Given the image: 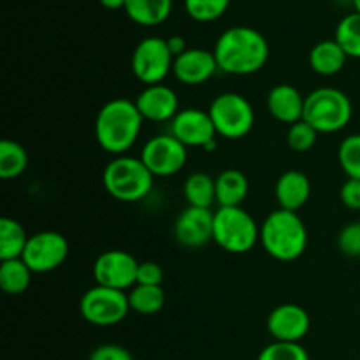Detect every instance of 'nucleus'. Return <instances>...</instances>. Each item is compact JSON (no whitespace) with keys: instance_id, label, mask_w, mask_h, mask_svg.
I'll use <instances>...</instances> for the list:
<instances>
[{"instance_id":"1","label":"nucleus","mask_w":360,"mask_h":360,"mask_svg":"<svg viewBox=\"0 0 360 360\" xmlns=\"http://www.w3.org/2000/svg\"><path fill=\"white\" fill-rule=\"evenodd\" d=\"M218 69L232 76H250L262 69L269 60V44L252 27H231L214 44Z\"/></svg>"},{"instance_id":"2","label":"nucleus","mask_w":360,"mask_h":360,"mask_svg":"<svg viewBox=\"0 0 360 360\" xmlns=\"http://www.w3.org/2000/svg\"><path fill=\"white\" fill-rule=\"evenodd\" d=\"M143 123L144 118L136 102L112 98L102 105L95 118V139L102 150L120 157L137 143Z\"/></svg>"},{"instance_id":"3","label":"nucleus","mask_w":360,"mask_h":360,"mask_svg":"<svg viewBox=\"0 0 360 360\" xmlns=\"http://www.w3.org/2000/svg\"><path fill=\"white\" fill-rule=\"evenodd\" d=\"M260 245L280 262H294L308 248V229L294 211L276 210L260 225Z\"/></svg>"},{"instance_id":"4","label":"nucleus","mask_w":360,"mask_h":360,"mask_svg":"<svg viewBox=\"0 0 360 360\" xmlns=\"http://www.w3.org/2000/svg\"><path fill=\"white\" fill-rule=\"evenodd\" d=\"M153 179L155 176L144 162L129 155L112 158L102 174L105 192L120 202H139L146 199L153 188Z\"/></svg>"},{"instance_id":"5","label":"nucleus","mask_w":360,"mask_h":360,"mask_svg":"<svg viewBox=\"0 0 360 360\" xmlns=\"http://www.w3.org/2000/svg\"><path fill=\"white\" fill-rule=\"evenodd\" d=\"M354 116V105L345 91L323 86L306 97L304 122L319 134H334L347 129Z\"/></svg>"},{"instance_id":"6","label":"nucleus","mask_w":360,"mask_h":360,"mask_svg":"<svg viewBox=\"0 0 360 360\" xmlns=\"http://www.w3.org/2000/svg\"><path fill=\"white\" fill-rule=\"evenodd\" d=\"M213 241L225 252L243 255L260 243V225L241 206L218 207L214 211Z\"/></svg>"},{"instance_id":"7","label":"nucleus","mask_w":360,"mask_h":360,"mask_svg":"<svg viewBox=\"0 0 360 360\" xmlns=\"http://www.w3.org/2000/svg\"><path fill=\"white\" fill-rule=\"evenodd\" d=\"M218 136L225 139H243L255 125V111L246 97L236 91H225L214 97L210 109Z\"/></svg>"},{"instance_id":"8","label":"nucleus","mask_w":360,"mask_h":360,"mask_svg":"<svg viewBox=\"0 0 360 360\" xmlns=\"http://www.w3.org/2000/svg\"><path fill=\"white\" fill-rule=\"evenodd\" d=\"M81 316L88 323L97 327L118 326L127 319L130 311L129 295L127 292L95 285L84 292L79 302Z\"/></svg>"},{"instance_id":"9","label":"nucleus","mask_w":360,"mask_h":360,"mask_svg":"<svg viewBox=\"0 0 360 360\" xmlns=\"http://www.w3.org/2000/svg\"><path fill=\"white\" fill-rule=\"evenodd\" d=\"M174 56L167 46V39L146 37L132 53V72L144 86L164 83L172 72Z\"/></svg>"},{"instance_id":"10","label":"nucleus","mask_w":360,"mask_h":360,"mask_svg":"<svg viewBox=\"0 0 360 360\" xmlns=\"http://www.w3.org/2000/svg\"><path fill=\"white\" fill-rule=\"evenodd\" d=\"M139 158L155 178H167L178 174L185 167L188 160V148L171 134H162L146 141Z\"/></svg>"},{"instance_id":"11","label":"nucleus","mask_w":360,"mask_h":360,"mask_svg":"<svg viewBox=\"0 0 360 360\" xmlns=\"http://www.w3.org/2000/svg\"><path fill=\"white\" fill-rule=\"evenodd\" d=\"M139 264L136 257L123 250H108L94 262V280L102 287L127 292L137 285Z\"/></svg>"},{"instance_id":"12","label":"nucleus","mask_w":360,"mask_h":360,"mask_svg":"<svg viewBox=\"0 0 360 360\" xmlns=\"http://www.w3.org/2000/svg\"><path fill=\"white\" fill-rule=\"evenodd\" d=\"M69 255V241L60 232L42 231L32 234L21 259L32 273L46 274L58 269Z\"/></svg>"},{"instance_id":"13","label":"nucleus","mask_w":360,"mask_h":360,"mask_svg":"<svg viewBox=\"0 0 360 360\" xmlns=\"http://www.w3.org/2000/svg\"><path fill=\"white\" fill-rule=\"evenodd\" d=\"M171 136L186 148L214 150L217 148V129L210 112L202 109L188 108L179 111L171 122Z\"/></svg>"},{"instance_id":"14","label":"nucleus","mask_w":360,"mask_h":360,"mask_svg":"<svg viewBox=\"0 0 360 360\" xmlns=\"http://www.w3.org/2000/svg\"><path fill=\"white\" fill-rule=\"evenodd\" d=\"M311 327L308 311L299 304H280L267 316V330L274 341L301 343Z\"/></svg>"},{"instance_id":"15","label":"nucleus","mask_w":360,"mask_h":360,"mask_svg":"<svg viewBox=\"0 0 360 360\" xmlns=\"http://www.w3.org/2000/svg\"><path fill=\"white\" fill-rule=\"evenodd\" d=\"M214 213L204 207L186 206L174 224V238L185 248H200L213 239Z\"/></svg>"},{"instance_id":"16","label":"nucleus","mask_w":360,"mask_h":360,"mask_svg":"<svg viewBox=\"0 0 360 360\" xmlns=\"http://www.w3.org/2000/svg\"><path fill=\"white\" fill-rule=\"evenodd\" d=\"M218 63L213 51L202 48H188L174 58L172 74L186 86H199L217 74Z\"/></svg>"},{"instance_id":"17","label":"nucleus","mask_w":360,"mask_h":360,"mask_svg":"<svg viewBox=\"0 0 360 360\" xmlns=\"http://www.w3.org/2000/svg\"><path fill=\"white\" fill-rule=\"evenodd\" d=\"M134 102H136L141 116L150 122H172L179 112L178 95L171 86L164 83L144 86Z\"/></svg>"},{"instance_id":"18","label":"nucleus","mask_w":360,"mask_h":360,"mask_svg":"<svg viewBox=\"0 0 360 360\" xmlns=\"http://www.w3.org/2000/svg\"><path fill=\"white\" fill-rule=\"evenodd\" d=\"M266 102L271 116L278 122L294 125L304 118L306 97L292 84L281 83L271 88Z\"/></svg>"},{"instance_id":"19","label":"nucleus","mask_w":360,"mask_h":360,"mask_svg":"<svg viewBox=\"0 0 360 360\" xmlns=\"http://www.w3.org/2000/svg\"><path fill=\"white\" fill-rule=\"evenodd\" d=\"M274 197L280 210L297 213L311 197V181L301 171H287L274 185Z\"/></svg>"},{"instance_id":"20","label":"nucleus","mask_w":360,"mask_h":360,"mask_svg":"<svg viewBox=\"0 0 360 360\" xmlns=\"http://www.w3.org/2000/svg\"><path fill=\"white\" fill-rule=\"evenodd\" d=\"M217 202L220 207H239L250 192L248 178L239 169H225L214 178Z\"/></svg>"},{"instance_id":"21","label":"nucleus","mask_w":360,"mask_h":360,"mask_svg":"<svg viewBox=\"0 0 360 360\" xmlns=\"http://www.w3.org/2000/svg\"><path fill=\"white\" fill-rule=\"evenodd\" d=\"M347 53L343 51L336 39L316 42L309 51V65L320 76H336L347 63Z\"/></svg>"},{"instance_id":"22","label":"nucleus","mask_w":360,"mask_h":360,"mask_svg":"<svg viewBox=\"0 0 360 360\" xmlns=\"http://www.w3.org/2000/svg\"><path fill=\"white\" fill-rule=\"evenodd\" d=\"M130 20L143 27L164 23L172 11V0H127L125 7Z\"/></svg>"},{"instance_id":"23","label":"nucleus","mask_w":360,"mask_h":360,"mask_svg":"<svg viewBox=\"0 0 360 360\" xmlns=\"http://www.w3.org/2000/svg\"><path fill=\"white\" fill-rule=\"evenodd\" d=\"M30 236L23 225L14 218L4 217L0 220V260L21 259Z\"/></svg>"},{"instance_id":"24","label":"nucleus","mask_w":360,"mask_h":360,"mask_svg":"<svg viewBox=\"0 0 360 360\" xmlns=\"http://www.w3.org/2000/svg\"><path fill=\"white\" fill-rule=\"evenodd\" d=\"M183 195H185L188 206L211 210V206L217 202V183H214V178H211L206 172H193L185 179Z\"/></svg>"},{"instance_id":"25","label":"nucleus","mask_w":360,"mask_h":360,"mask_svg":"<svg viewBox=\"0 0 360 360\" xmlns=\"http://www.w3.org/2000/svg\"><path fill=\"white\" fill-rule=\"evenodd\" d=\"M32 269L23 259L2 260L0 264V287L7 295H20L32 283Z\"/></svg>"},{"instance_id":"26","label":"nucleus","mask_w":360,"mask_h":360,"mask_svg":"<svg viewBox=\"0 0 360 360\" xmlns=\"http://www.w3.org/2000/svg\"><path fill=\"white\" fill-rule=\"evenodd\" d=\"M127 295H129L130 311L139 315H155L165 306L164 288L155 285H136Z\"/></svg>"},{"instance_id":"27","label":"nucleus","mask_w":360,"mask_h":360,"mask_svg":"<svg viewBox=\"0 0 360 360\" xmlns=\"http://www.w3.org/2000/svg\"><path fill=\"white\" fill-rule=\"evenodd\" d=\"M28 167V153L20 143L4 139L0 143V178L14 179Z\"/></svg>"},{"instance_id":"28","label":"nucleus","mask_w":360,"mask_h":360,"mask_svg":"<svg viewBox=\"0 0 360 360\" xmlns=\"http://www.w3.org/2000/svg\"><path fill=\"white\" fill-rule=\"evenodd\" d=\"M334 39H336L338 44L343 48V51L347 53L348 58L360 60V14H347V16L338 23Z\"/></svg>"},{"instance_id":"29","label":"nucleus","mask_w":360,"mask_h":360,"mask_svg":"<svg viewBox=\"0 0 360 360\" xmlns=\"http://www.w3.org/2000/svg\"><path fill=\"white\" fill-rule=\"evenodd\" d=\"M338 160L348 178L360 179V134H352L341 141Z\"/></svg>"},{"instance_id":"30","label":"nucleus","mask_w":360,"mask_h":360,"mask_svg":"<svg viewBox=\"0 0 360 360\" xmlns=\"http://www.w3.org/2000/svg\"><path fill=\"white\" fill-rule=\"evenodd\" d=\"M229 4L231 0H185V9L195 21L210 23L229 9Z\"/></svg>"},{"instance_id":"31","label":"nucleus","mask_w":360,"mask_h":360,"mask_svg":"<svg viewBox=\"0 0 360 360\" xmlns=\"http://www.w3.org/2000/svg\"><path fill=\"white\" fill-rule=\"evenodd\" d=\"M316 139H319V132L308 122H304V120L288 127L287 143L288 148L292 151H295V153H306V151H309L316 144Z\"/></svg>"},{"instance_id":"32","label":"nucleus","mask_w":360,"mask_h":360,"mask_svg":"<svg viewBox=\"0 0 360 360\" xmlns=\"http://www.w3.org/2000/svg\"><path fill=\"white\" fill-rule=\"evenodd\" d=\"M257 360H309V355L301 343L274 341L262 348Z\"/></svg>"},{"instance_id":"33","label":"nucleus","mask_w":360,"mask_h":360,"mask_svg":"<svg viewBox=\"0 0 360 360\" xmlns=\"http://www.w3.org/2000/svg\"><path fill=\"white\" fill-rule=\"evenodd\" d=\"M338 246L343 255L352 259L360 257V221H352L341 229L338 236Z\"/></svg>"},{"instance_id":"34","label":"nucleus","mask_w":360,"mask_h":360,"mask_svg":"<svg viewBox=\"0 0 360 360\" xmlns=\"http://www.w3.org/2000/svg\"><path fill=\"white\" fill-rule=\"evenodd\" d=\"M162 280H164V271L157 262H141L139 269H137V285H155V287H162Z\"/></svg>"},{"instance_id":"35","label":"nucleus","mask_w":360,"mask_h":360,"mask_svg":"<svg viewBox=\"0 0 360 360\" xmlns=\"http://www.w3.org/2000/svg\"><path fill=\"white\" fill-rule=\"evenodd\" d=\"M340 199L348 210L360 211V179L348 178L341 186Z\"/></svg>"},{"instance_id":"36","label":"nucleus","mask_w":360,"mask_h":360,"mask_svg":"<svg viewBox=\"0 0 360 360\" xmlns=\"http://www.w3.org/2000/svg\"><path fill=\"white\" fill-rule=\"evenodd\" d=\"M88 360H134L132 354L120 345H101L91 352Z\"/></svg>"},{"instance_id":"37","label":"nucleus","mask_w":360,"mask_h":360,"mask_svg":"<svg viewBox=\"0 0 360 360\" xmlns=\"http://www.w3.org/2000/svg\"><path fill=\"white\" fill-rule=\"evenodd\" d=\"M167 46H169V49H171V53L174 58L188 49L186 48L185 37H181V35H171V37H167Z\"/></svg>"},{"instance_id":"38","label":"nucleus","mask_w":360,"mask_h":360,"mask_svg":"<svg viewBox=\"0 0 360 360\" xmlns=\"http://www.w3.org/2000/svg\"><path fill=\"white\" fill-rule=\"evenodd\" d=\"M125 2L127 0H101V4L105 7V9H112V11L125 7Z\"/></svg>"},{"instance_id":"39","label":"nucleus","mask_w":360,"mask_h":360,"mask_svg":"<svg viewBox=\"0 0 360 360\" xmlns=\"http://www.w3.org/2000/svg\"><path fill=\"white\" fill-rule=\"evenodd\" d=\"M354 2V7H355V13L360 14V0H352Z\"/></svg>"}]
</instances>
